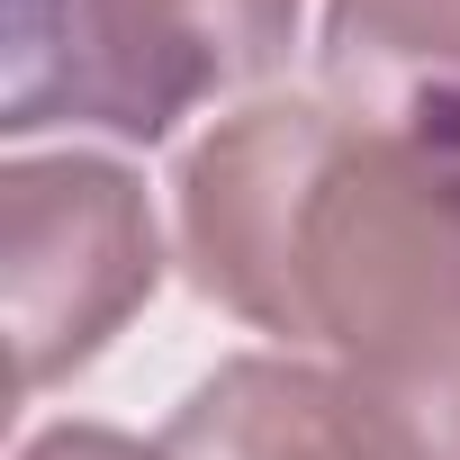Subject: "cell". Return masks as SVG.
<instances>
[{
	"label": "cell",
	"mask_w": 460,
	"mask_h": 460,
	"mask_svg": "<svg viewBox=\"0 0 460 460\" xmlns=\"http://www.w3.org/2000/svg\"><path fill=\"white\" fill-rule=\"evenodd\" d=\"M172 217L199 298L325 352L406 460H460V154L253 100L181 154Z\"/></svg>",
	"instance_id": "obj_1"
},
{
	"label": "cell",
	"mask_w": 460,
	"mask_h": 460,
	"mask_svg": "<svg viewBox=\"0 0 460 460\" xmlns=\"http://www.w3.org/2000/svg\"><path fill=\"white\" fill-rule=\"evenodd\" d=\"M298 0H0V127L163 145L208 100L280 73Z\"/></svg>",
	"instance_id": "obj_2"
},
{
	"label": "cell",
	"mask_w": 460,
	"mask_h": 460,
	"mask_svg": "<svg viewBox=\"0 0 460 460\" xmlns=\"http://www.w3.org/2000/svg\"><path fill=\"white\" fill-rule=\"evenodd\" d=\"M163 289L154 199L109 154H19L0 172V307L19 388L91 370Z\"/></svg>",
	"instance_id": "obj_3"
},
{
	"label": "cell",
	"mask_w": 460,
	"mask_h": 460,
	"mask_svg": "<svg viewBox=\"0 0 460 460\" xmlns=\"http://www.w3.org/2000/svg\"><path fill=\"white\" fill-rule=\"evenodd\" d=\"M163 460H406L388 415L307 352H235L217 361L172 424L154 433Z\"/></svg>",
	"instance_id": "obj_4"
},
{
	"label": "cell",
	"mask_w": 460,
	"mask_h": 460,
	"mask_svg": "<svg viewBox=\"0 0 460 460\" xmlns=\"http://www.w3.org/2000/svg\"><path fill=\"white\" fill-rule=\"evenodd\" d=\"M316 64L343 118L460 154V0H325Z\"/></svg>",
	"instance_id": "obj_5"
},
{
	"label": "cell",
	"mask_w": 460,
	"mask_h": 460,
	"mask_svg": "<svg viewBox=\"0 0 460 460\" xmlns=\"http://www.w3.org/2000/svg\"><path fill=\"white\" fill-rule=\"evenodd\" d=\"M19 460H163V451L136 442V433H109V424H55V433H37Z\"/></svg>",
	"instance_id": "obj_6"
}]
</instances>
